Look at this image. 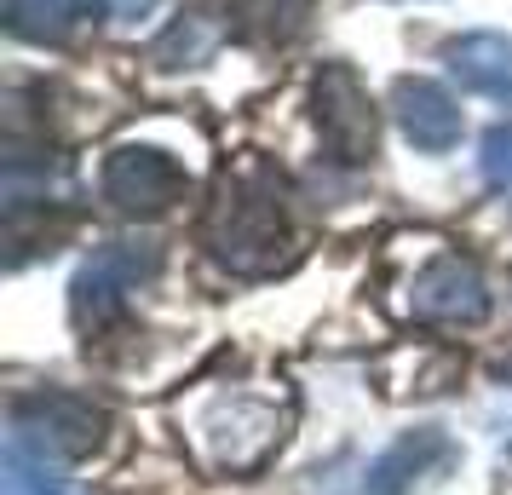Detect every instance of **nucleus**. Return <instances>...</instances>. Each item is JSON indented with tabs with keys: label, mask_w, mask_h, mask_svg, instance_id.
<instances>
[{
	"label": "nucleus",
	"mask_w": 512,
	"mask_h": 495,
	"mask_svg": "<svg viewBox=\"0 0 512 495\" xmlns=\"http://www.w3.org/2000/svg\"><path fill=\"white\" fill-rule=\"evenodd\" d=\"M156 271H162V248L156 242H110V248H98L70 283L75 323L81 329H104L127 306V294H139Z\"/></svg>",
	"instance_id": "7ed1b4c3"
},
{
	"label": "nucleus",
	"mask_w": 512,
	"mask_h": 495,
	"mask_svg": "<svg viewBox=\"0 0 512 495\" xmlns=\"http://www.w3.org/2000/svg\"><path fill=\"white\" fill-rule=\"evenodd\" d=\"M213 47H219V24L202 18V12H190V18H179V24L150 47V58H156L162 70H190V64H208Z\"/></svg>",
	"instance_id": "4468645a"
},
{
	"label": "nucleus",
	"mask_w": 512,
	"mask_h": 495,
	"mask_svg": "<svg viewBox=\"0 0 512 495\" xmlns=\"http://www.w3.org/2000/svg\"><path fill=\"white\" fill-rule=\"evenodd\" d=\"M81 12H87V0H6V29L35 47H58V41H70Z\"/></svg>",
	"instance_id": "9b49d317"
},
{
	"label": "nucleus",
	"mask_w": 512,
	"mask_h": 495,
	"mask_svg": "<svg viewBox=\"0 0 512 495\" xmlns=\"http://www.w3.org/2000/svg\"><path fill=\"white\" fill-rule=\"evenodd\" d=\"M190 461L219 478H248L282 449L294 426V392L282 380H196L173 403Z\"/></svg>",
	"instance_id": "f257e3e1"
},
{
	"label": "nucleus",
	"mask_w": 512,
	"mask_h": 495,
	"mask_svg": "<svg viewBox=\"0 0 512 495\" xmlns=\"http://www.w3.org/2000/svg\"><path fill=\"white\" fill-rule=\"evenodd\" d=\"M455 461H461V444H455L443 426H415V432H403V438L369 467L363 490L369 495H415V490H426V484H438Z\"/></svg>",
	"instance_id": "6e6552de"
},
{
	"label": "nucleus",
	"mask_w": 512,
	"mask_h": 495,
	"mask_svg": "<svg viewBox=\"0 0 512 495\" xmlns=\"http://www.w3.org/2000/svg\"><path fill=\"white\" fill-rule=\"evenodd\" d=\"M392 116L403 127V139L415 150H455L461 144V104L443 93L438 81H420V75H403L392 87Z\"/></svg>",
	"instance_id": "1a4fd4ad"
},
{
	"label": "nucleus",
	"mask_w": 512,
	"mask_h": 495,
	"mask_svg": "<svg viewBox=\"0 0 512 495\" xmlns=\"http://www.w3.org/2000/svg\"><path fill=\"white\" fill-rule=\"evenodd\" d=\"M478 167H484V179L495 190H512V127L507 121L484 133V156H478Z\"/></svg>",
	"instance_id": "2eb2a0df"
},
{
	"label": "nucleus",
	"mask_w": 512,
	"mask_h": 495,
	"mask_svg": "<svg viewBox=\"0 0 512 495\" xmlns=\"http://www.w3.org/2000/svg\"><path fill=\"white\" fill-rule=\"evenodd\" d=\"M162 0H104V12L116 18V24H139V18H150Z\"/></svg>",
	"instance_id": "dca6fc26"
},
{
	"label": "nucleus",
	"mask_w": 512,
	"mask_h": 495,
	"mask_svg": "<svg viewBox=\"0 0 512 495\" xmlns=\"http://www.w3.org/2000/svg\"><path fill=\"white\" fill-rule=\"evenodd\" d=\"M489 283L484 271L461 254H443L420 271L415 283H409V300L403 311L415 317V323H449V329H472V323H484L489 317Z\"/></svg>",
	"instance_id": "0eeeda50"
},
{
	"label": "nucleus",
	"mask_w": 512,
	"mask_h": 495,
	"mask_svg": "<svg viewBox=\"0 0 512 495\" xmlns=\"http://www.w3.org/2000/svg\"><path fill=\"white\" fill-rule=\"evenodd\" d=\"M6 490L12 495H75V484L64 478L58 455L35 449L18 432H6Z\"/></svg>",
	"instance_id": "f8f14e48"
},
{
	"label": "nucleus",
	"mask_w": 512,
	"mask_h": 495,
	"mask_svg": "<svg viewBox=\"0 0 512 495\" xmlns=\"http://www.w3.org/2000/svg\"><path fill=\"white\" fill-rule=\"evenodd\" d=\"M311 18V0H236V24L242 35H254L265 47H277V41H294Z\"/></svg>",
	"instance_id": "ddd939ff"
},
{
	"label": "nucleus",
	"mask_w": 512,
	"mask_h": 495,
	"mask_svg": "<svg viewBox=\"0 0 512 495\" xmlns=\"http://www.w3.org/2000/svg\"><path fill=\"white\" fill-rule=\"evenodd\" d=\"M311 104H317V133H323L334 162L340 167L374 162V150H380V121H374L369 93L357 87V75H351L346 64H323L317 87H311Z\"/></svg>",
	"instance_id": "423d86ee"
},
{
	"label": "nucleus",
	"mask_w": 512,
	"mask_h": 495,
	"mask_svg": "<svg viewBox=\"0 0 512 495\" xmlns=\"http://www.w3.org/2000/svg\"><path fill=\"white\" fill-rule=\"evenodd\" d=\"M443 64L466 93H484L512 110V35H489V29L461 35V41L443 47Z\"/></svg>",
	"instance_id": "9d476101"
},
{
	"label": "nucleus",
	"mask_w": 512,
	"mask_h": 495,
	"mask_svg": "<svg viewBox=\"0 0 512 495\" xmlns=\"http://www.w3.org/2000/svg\"><path fill=\"white\" fill-rule=\"evenodd\" d=\"M12 432L29 438L35 449H47V455H58V461H81L104 438V409L81 392L47 386V392H24L12 403Z\"/></svg>",
	"instance_id": "20e7f679"
},
{
	"label": "nucleus",
	"mask_w": 512,
	"mask_h": 495,
	"mask_svg": "<svg viewBox=\"0 0 512 495\" xmlns=\"http://www.w3.org/2000/svg\"><path fill=\"white\" fill-rule=\"evenodd\" d=\"M98 190L116 213H133V219H156L167 213L179 196H185V173L167 150H150V144H116L104 167H98Z\"/></svg>",
	"instance_id": "39448f33"
},
{
	"label": "nucleus",
	"mask_w": 512,
	"mask_h": 495,
	"mask_svg": "<svg viewBox=\"0 0 512 495\" xmlns=\"http://www.w3.org/2000/svg\"><path fill=\"white\" fill-rule=\"evenodd\" d=\"M202 248L231 277H265L288 260V248H294L288 185L265 156H242L219 173L208 219H202Z\"/></svg>",
	"instance_id": "f03ea898"
}]
</instances>
